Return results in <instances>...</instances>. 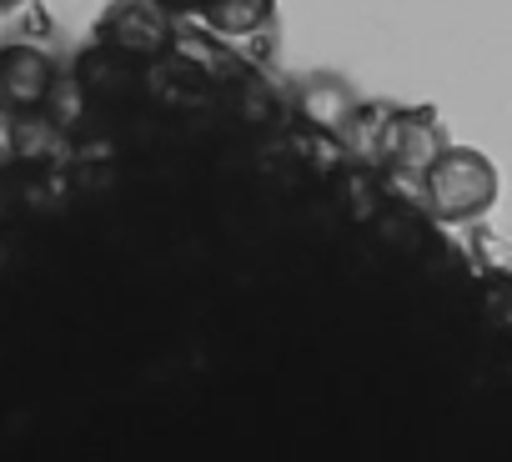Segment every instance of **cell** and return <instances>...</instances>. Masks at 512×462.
Instances as JSON below:
<instances>
[{
    "label": "cell",
    "instance_id": "6da1fadb",
    "mask_svg": "<svg viewBox=\"0 0 512 462\" xmlns=\"http://www.w3.org/2000/svg\"><path fill=\"white\" fill-rule=\"evenodd\" d=\"M427 201L442 221H472L497 201V171L472 146H447L427 166Z\"/></svg>",
    "mask_w": 512,
    "mask_h": 462
},
{
    "label": "cell",
    "instance_id": "7a4b0ae2",
    "mask_svg": "<svg viewBox=\"0 0 512 462\" xmlns=\"http://www.w3.org/2000/svg\"><path fill=\"white\" fill-rule=\"evenodd\" d=\"M101 36L121 51L151 56V51L166 46V11L151 6V0H121V6H111V16L101 21Z\"/></svg>",
    "mask_w": 512,
    "mask_h": 462
},
{
    "label": "cell",
    "instance_id": "3957f363",
    "mask_svg": "<svg viewBox=\"0 0 512 462\" xmlns=\"http://www.w3.org/2000/svg\"><path fill=\"white\" fill-rule=\"evenodd\" d=\"M51 61L31 46H11V51H0V101L26 111V106H41L46 91H51Z\"/></svg>",
    "mask_w": 512,
    "mask_h": 462
},
{
    "label": "cell",
    "instance_id": "277c9868",
    "mask_svg": "<svg viewBox=\"0 0 512 462\" xmlns=\"http://www.w3.org/2000/svg\"><path fill=\"white\" fill-rule=\"evenodd\" d=\"M272 6L277 0H201V16L221 36H251L272 21Z\"/></svg>",
    "mask_w": 512,
    "mask_h": 462
},
{
    "label": "cell",
    "instance_id": "5b68a950",
    "mask_svg": "<svg viewBox=\"0 0 512 462\" xmlns=\"http://www.w3.org/2000/svg\"><path fill=\"white\" fill-rule=\"evenodd\" d=\"M151 6H161V11H176V16H186V11H201V0H151Z\"/></svg>",
    "mask_w": 512,
    "mask_h": 462
},
{
    "label": "cell",
    "instance_id": "8992f818",
    "mask_svg": "<svg viewBox=\"0 0 512 462\" xmlns=\"http://www.w3.org/2000/svg\"><path fill=\"white\" fill-rule=\"evenodd\" d=\"M21 6V0H0V11H16Z\"/></svg>",
    "mask_w": 512,
    "mask_h": 462
}]
</instances>
